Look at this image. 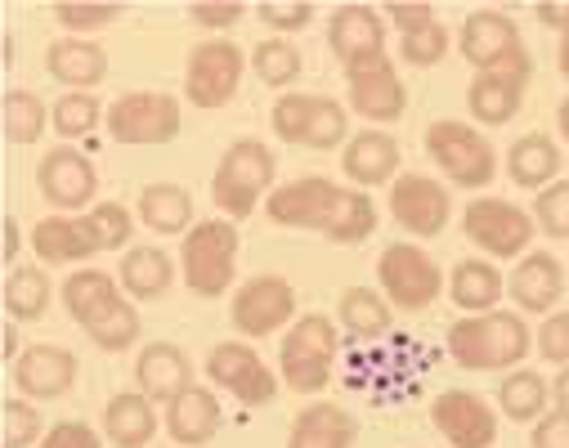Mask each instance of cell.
Wrapping results in <instances>:
<instances>
[{
    "label": "cell",
    "mask_w": 569,
    "mask_h": 448,
    "mask_svg": "<svg viewBox=\"0 0 569 448\" xmlns=\"http://www.w3.org/2000/svg\"><path fill=\"white\" fill-rule=\"evenodd\" d=\"M134 220L121 202H94L86 216H46L32 229V251L41 265H81L99 251H121Z\"/></svg>",
    "instance_id": "1"
},
{
    "label": "cell",
    "mask_w": 569,
    "mask_h": 448,
    "mask_svg": "<svg viewBox=\"0 0 569 448\" xmlns=\"http://www.w3.org/2000/svg\"><path fill=\"white\" fill-rule=\"evenodd\" d=\"M529 323L516 310L467 315L449 328V355L467 372H511L529 359Z\"/></svg>",
    "instance_id": "2"
},
{
    "label": "cell",
    "mask_w": 569,
    "mask_h": 448,
    "mask_svg": "<svg viewBox=\"0 0 569 448\" xmlns=\"http://www.w3.org/2000/svg\"><path fill=\"white\" fill-rule=\"evenodd\" d=\"M273 148L260 139H233L211 176V202L224 211V220H247L269 193H273Z\"/></svg>",
    "instance_id": "3"
},
{
    "label": "cell",
    "mask_w": 569,
    "mask_h": 448,
    "mask_svg": "<svg viewBox=\"0 0 569 448\" xmlns=\"http://www.w3.org/2000/svg\"><path fill=\"white\" fill-rule=\"evenodd\" d=\"M238 225L233 220H198L180 242V278L193 296L216 301L238 278Z\"/></svg>",
    "instance_id": "4"
},
{
    "label": "cell",
    "mask_w": 569,
    "mask_h": 448,
    "mask_svg": "<svg viewBox=\"0 0 569 448\" xmlns=\"http://www.w3.org/2000/svg\"><path fill=\"white\" fill-rule=\"evenodd\" d=\"M426 153L458 189H489L498 176V153L489 135L467 121H431L426 126Z\"/></svg>",
    "instance_id": "5"
},
{
    "label": "cell",
    "mask_w": 569,
    "mask_h": 448,
    "mask_svg": "<svg viewBox=\"0 0 569 448\" xmlns=\"http://www.w3.org/2000/svg\"><path fill=\"white\" fill-rule=\"evenodd\" d=\"M377 282H381V296L395 310L421 315V310H431L440 301L445 269L426 256L417 242H390L377 256Z\"/></svg>",
    "instance_id": "6"
},
{
    "label": "cell",
    "mask_w": 569,
    "mask_h": 448,
    "mask_svg": "<svg viewBox=\"0 0 569 448\" xmlns=\"http://www.w3.org/2000/svg\"><path fill=\"white\" fill-rule=\"evenodd\" d=\"M108 135L130 148H158L180 135V99L167 90H130L108 108Z\"/></svg>",
    "instance_id": "7"
},
{
    "label": "cell",
    "mask_w": 569,
    "mask_h": 448,
    "mask_svg": "<svg viewBox=\"0 0 569 448\" xmlns=\"http://www.w3.org/2000/svg\"><path fill=\"white\" fill-rule=\"evenodd\" d=\"M229 323L238 337L247 341H264L278 328L297 323V287L278 273H256L233 291V306H229Z\"/></svg>",
    "instance_id": "8"
},
{
    "label": "cell",
    "mask_w": 569,
    "mask_h": 448,
    "mask_svg": "<svg viewBox=\"0 0 569 448\" xmlns=\"http://www.w3.org/2000/svg\"><path fill=\"white\" fill-rule=\"evenodd\" d=\"M462 233L489 256V260H520L538 233L533 216L507 198H476L462 211Z\"/></svg>",
    "instance_id": "9"
},
{
    "label": "cell",
    "mask_w": 569,
    "mask_h": 448,
    "mask_svg": "<svg viewBox=\"0 0 569 448\" xmlns=\"http://www.w3.org/2000/svg\"><path fill=\"white\" fill-rule=\"evenodd\" d=\"M242 72H247V54L242 46L233 41H202L189 50V63H184V99L202 112H216L224 103H233L238 86H242Z\"/></svg>",
    "instance_id": "10"
},
{
    "label": "cell",
    "mask_w": 569,
    "mask_h": 448,
    "mask_svg": "<svg viewBox=\"0 0 569 448\" xmlns=\"http://www.w3.org/2000/svg\"><path fill=\"white\" fill-rule=\"evenodd\" d=\"M533 77V59L525 46H516L511 54H502L489 72H476V81L467 86V108L480 126H507L520 103H525V86Z\"/></svg>",
    "instance_id": "11"
},
{
    "label": "cell",
    "mask_w": 569,
    "mask_h": 448,
    "mask_svg": "<svg viewBox=\"0 0 569 448\" xmlns=\"http://www.w3.org/2000/svg\"><path fill=\"white\" fill-rule=\"evenodd\" d=\"M37 189L59 216H86L94 207V193H99V171L72 143H59L37 167Z\"/></svg>",
    "instance_id": "12"
},
{
    "label": "cell",
    "mask_w": 569,
    "mask_h": 448,
    "mask_svg": "<svg viewBox=\"0 0 569 448\" xmlns=\"http://www.w3.org/2000/svg\"><path fill=\"white\" fill-rule=\"evenodd\" d=\"M328 46L337 54V63L350 72H368L390 63L386 54V19L372 6H337L328 19Z\"/></svg>",
    "instance_id": "13"
},
{
    "label": "cell",
    "mask_w": 569,
    "mask_h": 448,
    "mask_svg": "<svg viewBox=\"0 0 569 448\" xmlns=\"http://www.w3.org/2000/svg\"><path fill=\"white\" fill-rule=\"evenodd\" d=\"M390 216L403 233L412 238H440L453 220V198H449V185L431 180V176H399L390 185Z\"/></svg>",
    "instance_id": "14"
},
{
    "label": "cell",
    "mask_w": 569,
    "mask_h": 448,
    "mask_svg": "<svg viewBox=\"0 0 569 448\" xmlns=\"http://www.w3.org/2000/svg\"><path fill=\"white\" fill-rule=\"evenodd\" d=\"M207 377L229 390L242 408H264L278 395V377L269 372V364L247 346V341H220L207 355Z\"/></svg>",
    "instance_id": "15"
},
{
    "label": "cell",
    "mask_w": 569,
    "mask_h": 448,
    "mask_svg": "<svg viewBox=\"0 0 569 448\" xmlns=\"http://www.w3.org/2000/svg\"><path fill=\"white\" fill-rule=\"evenodd\" d=\"M341 202V185H332L328 176H301L292 185H278L269 198H264V216L278 225V229H310V233H323L332 211Z\"/></svg>",
    "instance_id": "16"
},
{
    "label": "cell",
    "mask_w": 569,
    "mask_h": 448,
    "mask_svg": "<svg viewBox=\"0 0 569 448\" xmlns=\"http://www.w3.org/2000/svg\"><path fill=\"white\" fill-rule=\"evenodd\" d=\"M431 421H436V430L453 448H493L498 444V412L476 390H445V395H436Z\"/></svg>",
    "instance_id": "17"
},
{
    "label": "cell",
    "mask_w": 569,
    "mask_h": 448,
    "mask_svg": "<svg viewBox=\"0 0 569 448\" xmlns=\"http://www.w3.org/2000/svg\"><path fill=\"white\" fill-rule=\"evenodd\" d=\"M14 386L23 399H63L77 386V355L63 346H28L14 364Z\"/></svg>",
    "instance_id": "18"
},
{
    "label": "cell",
    "mask_w": 569,
    "mask_h": 448,
    "mask_svg": "<svg viewBox=\"0 0 569 448\" xmlns=\"http://www.w3.org/2000/svg\"><path fill=\"white\" fill-rule=\"evenodd\" d=\"M507 291L525 315H551L565 296V265L551 251H525L507 278Z\"/></svg>",
    "instance_id": "19"
},
{
    "label": "cell",
    "mask_w": 569,
    "mask_h": 448,
    "mask_svg": "<svg viewBox=\"0 0 569 448\" xmlns=\"http://www.w3.org/2000/svg\"><path fill=\"white\" fill-rule=\"evenodd\" d=\"M399 143L386 130H359L350 135V143L341 148V171L355 189H377V185H395L399 180Z\"/></svg>",
    "instance_id": "20"
},
{
    "label": "cell",
    "mask_w": 569,
    "mask_h": 448,
    "mask_svg": "<svg viewBox=\"0 0 569 448\" xmlns=\"http://www.w3.org/2000/svg\"><path fill=\"white\" fill-rule=\"evenodd\" d=\"M134 381H139V390H144L153 404H171L176 395H184L193 386V364H189V355L180 346L153 341V346L139 350V359H134Z\"/></svg>",
    "instance_id": "21"
},
{
    "label": "cell",
    "mask_w": 569,
    "mask_h": 448,
    "mask_svg": "<svg viewBox=\"0 0 569 448\" xmlns=\"http://www.w3.org/2000/svg\"><path fill=\"white\" fill-rule=\"evenodd\" d=\"M516 46H525L520 41V28H516V19L511 14H502V10H476L467 23H462V37H458V50H462V59L476 68V72H489L502 54H511Z\"/></svg>",
    "instance_id": "22"
},
{
    "label": "cell",
    "mask_w": 569,
    "mask_h": 448,
    "mask_svg": "<svg viewBox=\"0 0 569 448\" xmlns=\"http://www.w3.org/2000/svg\"><path fill=\"white\" fill-rule=\"evenodd\" d=\"M346 86H350V108H355L363 121L390 126V121H399L403 108H408V90H403L395 63H381V68H368V72H350Z\"/></svg>",
    "instance_id": "23"
},
{
    "label": "cell",
    "mask_w": 569,
    "mask_h": 448,
    "mask_svg": "<svg viewBox=\"0 0 569 448\" xmlns=\"http://www.w3.org/2000/svg\"><path fill=\"white\" fill-rule=\"evenodd\" d=\"M158 435V408L144 390H121L103 404V439L112 448H149Z\"/></svg>",
    "instance_id": "24"
},
{
    "label": "cell",
    "mask_w": 569,
    "mask_h": 448,
    "mask_svg": "<svg viewBox=\"0 0 569 448\" xmlns=\"http://www.w3.org/2000/svg\"><path fill=\"white\" fill-rule=\"evenodd\" d=\"M162 421H167V435H171L180 448H202L207 439H216L224 412H220V399H216L211 390L189 386L184 395H176V399L167 404Z\"/></svg>",
    "instance_id": "25"
},
{
    "label": "cell",
    "mask_w": 569,
    "mask_h": 448,
    "mask_svg": "<svg viewBox=\"0 0 569 448\" xmlns=\"http://www.w3.org/2000/svg\"><path fill=\"white\" fill-rule=\"evenodd\" d=\"M46 68H50V77L59 86L90 94L108 77V50L94 46V41H86V37H63V41H54L46 50Z\"/></svg>",
    "instance_id": "26"
},
{
    "label": "cell",
    "mask_w": 569,
    "mask_h": 448,
    "mask_svg": "<svg viewBox=\"0 0 569 448\" xmlns=\"http://www.w3.org/2000/svg\"><path fill=\"white\" fill-rule=\"evenodd\" d=\"M355 439H359V421L328 399L301 408L288 430V448H355Z\"/></svg>",
    "instance_id": "27"
},
{
    "label": "cell",
    "mask_w": 569,
    "mask_h": 448,
    "mask_svg": "<svg viewBox=\"0 0 569 448\" xmlns=\"http://www.w3.org/2000/svg\"><path fill=\"white\" fill-rule=\"evenodd\" d=\"M117 282L130 301H158L176 282V260L162 247H130L117 265Z\"/></svg>",
    "instance_id": "28"
},
{
    "label": "cell",
    "mask_w": 569,
    "mask_h": 448,
    "mask_svg": "<svg viewBox=\"0 0 569 448\" xmlns=\"http://www.w3.org/2000/svg\"><path fill=\"white\" fill-rule=\"evenodd\" d=\"M507 176L511 185L529 189V193H542L547 185H556L560 176V148L551 135H520L511 148H507Z\"/></svg>",
    "instance_id": "29"
},
{
    "label": "cell",
    "mask_w": 569,
    "mask_h": 448,
    "mask_svg": "<svg viewBox=\"0 0 569 448\" xmlns=\"http://www.w3.org/2000/svg\"><path fill=\"white\" fill-rule=\"evenodd\" d=\"M502 269L493 260H458L449 273V296L467 315H489L502 301Z\"/></svg>",
    "instance_id": "30"
},
{
    "label": "cell",
    "mask_w": 569,
    "mask_h": 448,
    "mask_svg": "<svg viewBox=\"0 0 569 448\" xmlns=\"http://www.w3.org/2000/svg\"><path fill=\"white\" fill-rule=\"evenodd\" d=\"M139 220H144V229L153 233H189L198 220H193V198L189 189L180 185H144L139 189V202H134Z\"/></svg>",
    "instance_id": "31"
},
{
    "label": "cell",
    "mask_w": 569,
    "mask_h": 448,
    "mask_svg": "<svg viewBox=\"0 0 569 448\" xmlns=\"http://www.w3.org/2000/svg\"><path fill=\"white\" fill-rule=\"evenodd\" d=\"M390 319H395V306L386 301L381 291L372 287H346L341 301H337V323L359 337V341H377L390 332Z\"/></svg>",
    "instance_id": "32"
},
{
    "label": "cell",
    "mask_w": 569,
    "mask_h": 448,
    "mask_svg": "<svg viewBox=\"0 0 569 448\" xmlns=\"http://www.w3.org/2000/svg\"><path fill=\"white\" fill-rule=\"evenodd\" d=\"M337 323L328 315H306L288 328L278 346V364H332L337 359Z\"/></svg>",
    "instance_id": "33"
},
{
    "label": "cell",
    "mask_w": 569,
    "mask_h": 448,
    "mask_svg": "<svg viewBox=\"0 0 569 448\" xmlns=\"http://www.w3.org/2000/svg\"><path fill=\"white\" fill-rule=\"evenodd\" d=\"M50 296H54V282L41 265H14L6 278V315L14 323H37L50 310Z\"/></svg>",
    "instance_id": "34"
},
{
    "label": "cell",
    "mask_w": 569,
    "mask_h": 448,
    "mask_svg": "<svg viewBox=\"0 0 569 448\" xmlns=\"http://www.w3.org/2000/svg\"><path fill=\"white\" fill-rule=\"evenodd\" d=\"M121 296V282L103 269H72L68 282H63V310L77 319V323H90L103 306H112Z\"/></svg>",
    "instance_id": "35"
},
{
    "label": "cell",
    "mask_w": 569,
    "mask_h": 448,
    "mask_svg": "<svg viewBox=\"0 0 569 448\" xmlns=\"http://www.w3.org/2000/svg\"><path fill=\"white\" fill-rule=\"evenodd\" d=\"M372 233H377V202L363 189H341V202H337L323 238L337 242V247H359Z\"/></svg>",
    "instance_id": "36"
},
{
    "label": "cell",
    "mask_w": 569,
    "mask_h": 448,
    "mask_svg": "<svg viewBox=\"0 0 569 448\" xmlns=\"http://www.w3.org/2000/svg\"><path fill=\"white\" fill-rule=\"evenodd\" d=\"M547 399H551V386L533 372V368H511L498 386V408L511 417V421H538L547 412Z\"/></svg>",
    "instance_id": "37"
},
{
    "label": "cell",
    "mask_w": 569,
    "mask_h": 448,
    "mask_svg": "<svg viewBox=\"0 0 569 448\" xmlns=\"http://www.w3.org/2000/svg\"><path fill=\"white\" fill-rule=\"evenodd\" d=\"M86 328V337L99 346V350H108V355H121V350H130L134 341H139V310L130 306V296H117L112 306H103L90 323H81Z\"/></svg>",
    "instance_id": "38"
},
{
    "label": "cell",
    "mask_w": 569,
    "mask_h": 448,
    "mask_svg": "<svg viewBox=\"0 0 569 448\" xmlns=\"http://www.w3.org/2000/svg\"><path fill=\"white\" fill-rule=\"evenodd\" d=\"M301 50L288 37H264L260 46H251V72L273 90H288L301 77Z\"/></svg>",
    "instance_id": "39"
},
{
    "label": "cell",
    "mask_w": 569,
    "mask_h": 448,
    "mask_svg": "<svg viewBox=\"0 0 569 448\" xmlns=\"http://www.w3.org/2000/svg\"><path fill=\"white\" fill-rule=\"evenodd\" d=\"M46 130H50L46 99L37 90H23V86L6 90V135H10V143H37Z\"/></svg>",
    "instance_id": "40"
},
{
    "label": "cell",
    "mask_w": 569,
    "mask_h": 448,
    "mask_svg": "<svg viewBox=\"0 0 569 448\" xmlns=\"http://www.w3.org/2000/svg\"><path fill=\"white\" fill-rule=\"evenodd\" d=\"M315 108H319V94H306V90H288V94H278L273 99V135L282 143H306L310 135V121H315Z\"/></svg>",
    "instance_id": "41"
},
{
    "label": "cell",
    "mask_w": 569,
    "mask_h": 448,
    "mask_svg": "<svg viewBox=\"0 0 569 448\" xmlns=\"http://www.w3.org/2000/svg\"><path fill=\"white\" fill-rule=\"evenodd\" d=\"M103 108L94 94H81V90H68L54 108H50V130H59V139H81L99 126Z\"/></svg>",
    "instance_id": "42"
},
{
    "label": "cell",
    "mask_w": 569,
    "mask_h": 448,
    "mask_svg": "<svg viewBox=\"0 0 569 448\" xmlns=\"http://www.w3.org/2000/svg\"><path fill=\"white\" fill-rule=\"evenodd\" d=\"M346 143H350V117H346V103L319 94V108H315L306 148H315V153H332V148H346Z\"/></svg>",
    "instance_id": "43"
},
{
    "label": "cell",
    "mask_w": 569,
    "mask_h": 448,
    "mask_svg": "<svg viewBox=\"0 0 569 448\" xmlns=\"http://www.w3.org/2000/svg\"><path fill=\"white\" fill-rule=\"evenodd\" d=\"M126 14V6L117 0H59L54 6V19L77 37V32H99L108 23H117Z\"/></svg>",
    "instance_id": "44"
},
{
    "label": "cell",
    "mask_w": 569,
    "mask_h": 448,
    "mask_svg": "<svg viewBox=\"0 0 569 448\" xmlns=\"http://www.w3.org/2000/svg\"><path fill=\"white\" fill-rule=\"evenodd\" d=\"M533 225L547 238L569 242V180H556L533 198Z\"/></svg>",
    "instance_id": "45"
},
{
    "label": "cell",
    "mask_w": 569,
    "mask_h": 448,
    "mask_svg": "<svg viewBox=\"0 0 569 448\" xmlns=\"http://www.w3.org/2000/svg\"><path fill=\"white\" fill-rule=\"evenodd\" d=\"M445 54H449V28L445 23H431L421 32H403L399 37V59L412 63V68H436Z\"/></svg>",
    "instance_id": "46"
},
{
    "label": "cell",
    "mask_w": 569,
    "mask_h": 448,
    "mask_svg": "<svg viewBox=\"0 0 569 448\" xmlns=\"http://www.w3.org/2000/svg\"><path fill=\"white\" fill-rule=\"evenodd\" d=\"M46 439V421L32 399H6V448H32Z\"/></svg>",
    "instance_id": "47"
},
{
    "label": "cell",
    "mask_w": 569,
    "mask_h": 448,
    "mask_svg": "<svg viewBox=\"0 0 569 448\" xmlns=\"http://www.w3.org/2000/svg\"><path fill=\"white\" fill-rule=\"evenodd\" d=\"M256 19H260L264 28H273L278 37H288V32L310 28L315 6H310V0H260V6H256Z\"/></svg>",
    "instance_id": "48"
},
{
    "label": "cell",
    "mask_w": 569,
    "mask_h": 448,
    "mask_svg": "<svg viewBox=\"0 0 569 448\" xmlns=\"http://www.w3.org/2000/svg\"><path fill=\"white\" fill-rule=\"evenodd\" d=\"M533 346H538V355H542L547 364L565 368V364H569V310H551V315L542 319Z\"/></svg>",
    "instance_id": "49"
},
{
    "label": "cell",
    "mask_w": 569,
    "mask_h": 448,
    "mask_svg": "<svg viewBox=\"0 0 569 448\" xmlns=\"http://www.w3.org/2000/svg\"><path fill=\"white\" fill-rule=\"evenodd\" d=\"M242 14H247L242 0H198V6H189V19H193L198 28H211V32L233 28Z\"/></svg>",
    "instance_id": "50"
},
{
    "label": "cell",
    "mask_w": 569,
    "mask_h": 448,
    "mask_svg": "<svg viewBox=\"0 0 569 448\" xmlns=\"http://www.w3.org/2000/svg\"><path fill=\"white\" fill-rule=\"evenodd\" d=\"M381 19H390V23L399 28V37L440 23V19H436V6H426V0H390V6L381 10Z\"/></svg>",
    "instance_id": "51"
},
{
    "label": "cell",
    "mask_w": 569,
    "mask_h": 448,
    "mask_svg": "<svg viewBox=\"0 0 569 448\" xmlns=\"http://www.w3.org/2000/svg\"><path fill=\"white\" fill-rule=\"evenodd\" d=\"M37 448H103V435L90 421H59L46 430V439Z\"/></svg>",
    "instance_id": "52"
},
{
    "label": "cell",
    "mask_w": 569,
    "mask_h": 448,
    "mask_svg": "<svg viewBox=\"0 0 569 448\" xmlns=\"http://www.w3.org/2000/svg\"><path fill=\"white\" fill-rule=\"evenodd\" d=\"M529 448H569V412H542L533 421V439Z\"/></svg>",
    "instance_id": "53"
},
{
    "label": "cell",
    "mask_w": 569,
    "mask_h": 448,
    "mask_svg": "<svg viewBox=\"0 0 569 448\" xmlns=\"http://www.w3.org/2000/svg\"><path fill=\"white\" fill-rule=\"evenodd\" d=\"M19 247H23V229H19V220L10 216V220H6V265H10V269L19 265Z\"/></svg>",
    "instance_id": "54"
},
{
    "label": "cell",
    "mask_w": 569,
    "mask_h": 448,
    "mask_svg": "<svg viewBox=\"0 0 569 448\" xmlns=\"http://www.w3.org/2000/svg\"><path fill=\"white\" fill-rule=\"evenodd\" d=\"M551 399H556L560 412H569V364L556 372V381H551Z\"/></svg>",
    "instance_id": "55"
},
{
    "label": "cell",
    "mask_w": 569,
    "mask_h": 448,
    "mask_svg": "<svg viewBox=\"0 0 569 448\" xmlns=\"http://www.w3.org/2000/svg\"><path fill=\"white\" fill-rule=\"evenodd\" d=\"M19 355H23V337H19V323L10 319V328H6V359L19 364Z\"/></svg>",
    "instance_id": "56"
},
{
    "label": "cell",
    "mask_w": 569,
    "mask_h": 448,
    "mask_svg": "<svg viewBox=\"0 0 569 448\" xmlns=\"http://www.w3.org/2000/svg\"><path fill=\"white\" fill-rule=\"evenodd\" d=\"M556 63H560V72L569 77V32H560V50H556Z\"/></svg>",
    "instance_id": "57"
},
{
    "label": "cell",
    "mask_w": 569,
    "mask_h": 448,
    "mask_svg": "<svg viewBox=\"0 0 569 448\" xmlns=\"http://www.w3.org/2000/svg\"><path fill=\"white\" fill-rule=\"evenodd\" d=\"M556 121H560V135H565V139H569V99H565V103H560V112H556Z\"/></svg>",
    "instance_id": "58"
},
{
    "label": "cell",
    "mask_w": 569,
    "mask_h": 448,
    "mask_svg": "<svg viewBox=\"0 0 569 448\" xmlns=\"http://www.w3.org/2000/svg\"><path fill=\"white\" fill-rule=\"evenodd\" d=\"M560 32H569V6H565V28H560Z\"/></svg>",
    "instance_id": "59"
}]
</instances>
